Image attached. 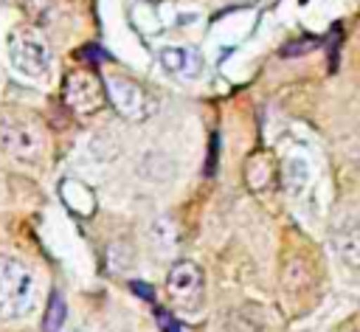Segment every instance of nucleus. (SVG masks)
Segmentation results:
<instances>
[{
	"mask_svg": "<svg viewBox=\"0 0 360 332\" xmlns=\"http://www.w3.org/2000/svg\"><path fill=\"white\" fill-rule=\"evenodd\" d=\"M34 304V276L31 270L11 259L0 256V318L11 321L31 309Z\"/></svg>",
	"mask_w": 360,
	"mask_h": 332,
	"instance_id": "f257e3e1",
	"label": "nucleus"
},
{
	"mask_svg": "<svg viewBox=\"0 0 360 332\" xmlns=\"http://www.w3.org/2000/svg\"><path fill=\"white\" fill-rule=\"evenodd\" d=\"M65 315H68V307H65L62 295L59 293H51V301L45 307V318H42V332H62Z\"/></svg>",
	"mask_w": 360,
	"mask_h": 332,
	"instance_id": "f8f14e48",
	"label": "nucleus"
},
{
	"mask_svg": "<svg viewBox=\"0 0 360 332\" xmlns=\"http://www.w3.org/2000/svg\"><path fill=\"white\" fill-rule=\"evenodd\" d=\"M20 8L25 11V17H28L34 25L45 28V25H51V23H53L56 3H53V0H20Z\"/></svg>",
	"mask_w": 360,
	"mask_h": 332,
	"instance_id": "9b49d317",
	"label": "nucleus"
},
{
	"mask_svg": "<svg viewBox=\"0 0 360 332\" xmlns=\"http://www.w3.org/2000/svg\"><path fill=\"white\" fill-rule=\"evenodd\" d=\"M202 293H205V276L197 262L180 259L172 264L166 273V295L169 301L183 309V312H197L202 307Z\"/></svg>",
	"mask_w": 360,
	"mask_h": 332,
	"instance_id": "20e7f679",
	"label": "nucleus"
},
{
	"mask_svg": "<svg viewBox=\"0 0 360 332\" xmlns=\"http://www.w3.org/2000/svg\"><path fill=\"white\" fill-rule=\"evenodd\" d=\"M340 332H360V315H357V318H352Z\"/></svg>",
	"mask_w": 360,
	"mask_h": 332,
	"instance_id": "4468645a",
	"label": "nucleus"
},
{
	"mask_svg": "<svg viewBox=\"0 0 360 332\" xmlns=\"http://www.w3.org/2000/svg\"><path fill=\"white\" fill-rule=\"evenodd\" d=\"M315 48V39H298V42H290V48H281V53L284 56H295V53H307V51H312Z\"/></svg>",
	"mask_w": 360,
	"mask_h": 332,
	"instance_id": "ddd939ff",
	"label": "nucleus"
},
{
	"mask_svg": "<svg viewBox=\"0 0 360 332\" xmlns=\"http://www.w3.org/2000/svg\"><path fill=\"white\" fill-rule=\"evenodd\" d=\"M104 93H107V101L112 104V110L121 113L129 121H143L155 110L152 96L138 82H132L127 76H118V73L107 76L104 79Z\"/></svg>",
	"mask_w": 360,
	"mask_h": 332,
	"instance_id": "423d86ee",
	"label": "nucleus"
},
{
	"mask_svg": "<svg viewBox=\"0 0 360 332\" xmlns=\"http://www.w3.org/2000/svg\"><path fill=\"white\" fill-rule=\"evenodd\" d=\"M276 174H278V166H276L273 155L264 152V149L253 152V155L248 158V163H245V183H248V189L256 191V194H259V191H267V189L273 186Z\"/></svg>",
	"mask_w": 360,
	"mask_h": 332,
	"instance_id": "6e6552de",
	"label": "nucleus"
},
{
	"mask_svg": "<svg viewBox=\"0 0 360 332\" xmlns=\"http://www.w3.org/2000/svg\"><path fill=\"white\" fill-rule=\"evenodd\" d=\"M146 3H158V0H146Z\"/></svg>",
	"mask_w": 360,
	"mask_h": 332,
	"instance_id": "2eb2a0df",
	"label": "nucleus"
},
{
	"mask_svg": "<svg viewBox=\"0 0 360 332\" xmlns=\"http://www.w3.org/2000/svg\"><path fill=\"white\" fill-rule=\"evenodd\" d=\"M65 332H76V329H65Z\"/></svg>",
	"mask_w": 360,
	"mask_h": 332,
	"instance_id": "dca6fc26",
	"label": "nucleus"
},
{
	"mask_svg": "<svg viewBox=\"0 0 360 332\" xmlns=\"http://www.w3.org/2000/svg\"><path fill=\"white\" fill-rule=\"evenodd\" d=\"M281 177H284V186L290 194H301L309 183V163L301 155H290L281 166Z\"/></svg>",
	"mask_w": 360,
	"mask_h": 332,
	"instance_id": "9d476101",
	"label": "nucleus"
},
{
	"mask_svg": "<svg viewBox=\"0 0 360 332\" xmlns=\"http://www.w3.org/2000/svg\"><path fill=\"white\" fill-rule=\"evenodd\" d=\"M332 245H335V253L340 256L343 264H349L352 270H360V225L357 222L335 231Z\"/></svg>",
	"mask_w": 360,
	"mask_h": 332,
	"instance_id": "1a4fd4ad",
	"label": "nucleus"
},
{
	"mask_svg": "<svg viewBox=\"0 0 360 332\" xmlns=\"http://www.w3.org/2000/svg\"><path fill=\"white\" fill-rule=\"evenodd\" d=\"M8 56H11V65L22 76H31V79H42L51 68V48L31 28H14L11 31Z\"/></svg>",
	"mask_w": 360,
	"mask_h": 332,
	"instance_id": "39448f33",
	"label": "nucleus"
},
{
	"mask_svg": "<svg viewBox=\"0 0 360 332\" xmlns=\"http://www.w3.org/2000/svg\"><path fill=\"white\" fill-rule=\"evenodd\" d=\"M0 149L8 152L14 160L37 163L45 155V132L31 118L3 115L0 118Z\"/></svg>",
	"mask_w": 360,
	"mask_h": 332,
	"instance_id": "f03ea898",
	"label": "nucleus"
},
{
	"mask_svg": "<svg viewBox=\"0 0 360 332\" xmlns=\"http://www.w3.org/2000/svg\"><path fill=\"white\" fill-rule=\"evenodd\" d=\"M160 65L177 79H197L202 73V56H200V51H194L188 45L160 48Z\"/></svg>",
	"mask_w": 360,
	"mask_h": 332,
	"instance_id": "0eeeda50",
	"label": "nucleus"
},
{
	"mask_svg": "<svg viewBox=\"0 0 360 332\" xmlns=\"http://www.w3.org/2000/svg\"><path fill=\"white\" fill-rule=\"evenodd\" d=\"M62 101L65 107L79 115V118H90L96 115L104 101H107V93H104V82L96 70L90 68H76L65 76L62 82Z\"/></svg>",
	"mask_w": 360,
	"mask_h": 332,
	"instance_id": "7ed1b4c3",
	"label": "nucleus"
}]
</instances>
